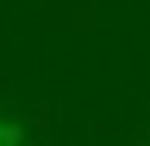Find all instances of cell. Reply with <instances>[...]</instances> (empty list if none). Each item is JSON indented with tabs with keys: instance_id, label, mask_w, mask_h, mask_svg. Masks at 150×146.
Masks as SVG:
<instances>
[{
	"instance_id": "6da1fadb",
	"label": "cell",
	"mask_w": 150,
	"mask_h": 146,
	"mask_svg": "<svg viewBox=\"0 0 150 146\" xmlns=\"http://www.w3.org/2000/svg\"><path fill=\"white\" fill-rule=\"evenodd\" d=\"M0 146H22V128L0 121Z\"/></svg>"
}]
</instances>
